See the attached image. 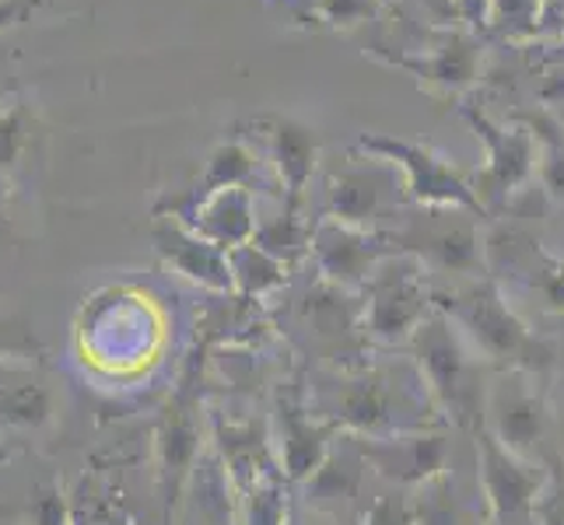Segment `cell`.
I'll return each mask as SVG.
<instances>
[{
    "label": "cell",
    "mask_w": 564,
    "mask_h": 525,
    "mask_svg": "<svg viewBox=\"0 0 564 525\" xmlns=\"http://www.w3.org/2000/svg\"><path fill=\"white\" fill-rule=\"evenodd\" d=\"M302 396L313 417L355 438L449 431L414 358H372L347 372L319 368Z\"/></svg>",
    "instance_id": "1"
},
{
    "label": "cell",
    "mask_w": 564,
    "mask_h": 525,
    "mask_svg": "<svg viewBox=\"0 0 564 525\" xmlns=\"http://www.w3.org/2000/svg\"><path fill=\"white\" fill-rule=\"evenodd\" d=\"M435 308L459 326V333L495 372H530L540 379L554 368V347L522 322L495 277L435 291Z\"/></svg>",
    "instance_id": "2"
},
{
    "label": "cell",
    "mask_w": 564,
    "mask_h": 525,
    "mask_svg": "<svg viewBox=\"0 0 564 525\" xmlns=\"http://www.w3.org/2000/svg\"><path fill=\"white\" fill-rule=\"evenodd\" d=\"M424 385L432 389L442 417L456 431L474 435L484 427V400H488V382L495 368L484 361L459 333V326L435 308L421 322L414 340L406 343Z\"/></svg>",
    "instance_id": "3"
},
{
    "label": "cell",
    "mask_w": 564,
    "mask_h": 525,
    "mask_svg": "<svg viewBox=\"0 0 564 525\" xmlns=\"http://www.w3.org/2000/svg\"><path fill=\"white\" fill-rule=\"evenodd\" d=\"M291 340H295L308 358H316L319 368H361L372 361V343L365 337V302L361 291L337 287L323 277L308 284L299 302L291 305Z\"/></svg>",
    "instance_id": "4"
},
{
    "label": "cell",
    "mask_w": 564,
    "mask_h": 525,
    "mask_svg": "<svg viewBox=\"0 0 564 525\" xmlns=\"http://www.w3.org/2000/svg\"><path fill=\"white\" fill-rule=\"evenodd\" d=\"M365 302V337L372 347H406L421 322L435 313V287L427 284L421 260L397 252L376 266V274L361 287Z\"/></svg>",
    "instance_id": "5"
},
{
    "label": "cell",
    "mask_w": 564,
    "mask_h": 525,
    "mask_svg": "<svg viewBox=\"0 0 564 525\" xmlns=\"http://www.w3.org/2000/svg\"><path fill=\"white\" fill-rule=\"evenodd\" d=\"M477 218L480 214L463 207H421L411 218H403L397 231H389V242L406 256L421 260L427 274L435 270V274L477 281L488 277Z\"/></svg>",
    "instance_id": "6"
},
{
    "label": "cell",
    "mask_w": 564,
    "mask_h": 525,
    "mask_svg": "<svg viewBox=\"0 0 564 525\" xmlns=\"http://www.w3.org/2000/svg\"><path fill=\"white\" fill-rule=\"evenodd\" d=\"M474 438V470L484 504H488V522L491 525H536V504L540 494L547 491L551 470L540 462H530L480 427L470 435Z\"/></svg>",
    "instance_id": "7"
},
{
    "label": "cell",
    "mask_w": 564,
    "mask_h": 525,
    "mask_svg": "<svg viewBox=\"0 0 564 525\" xmlns=\"http://www.w3.org/2000/svg\"><path fill=\"white\" fill-rule=\"evenodd\" d=\"M484 427L509 452L547 466V431L551 411L547 396L530 372H495L484 400Z\"/></svg>",
    "instance_id": "8"
},
{
    "label": "cell",
    "mask_w": 564,
    "mask_h": 525,
    "mask_svg": "<svg viewBox=\"0 0 564 525\" xmlns=\"http://www.w3.org/2000/svg\"><path fill=\"white\" fill-rule=\"evenodd\" d=\"M337 165L326 179V214L355 228H368L389 214H397V207L406 200L403 172L379 154H365Z\"/></svg>",
    "instance_id": "9"
},
{
    "label": "cell",
    "mask_w": 564,
    "mask_h": 525,
    "mask_svg": "<svg viewBox=\"0 0 564 525\" xmlns=\"http://www.w3.org/2000/svg\"><path fill=\"white\" fill-rule=\"evenodd\" d=\"M355 151L379 154V158L393 162L403 172L406 200L411 204H417V207H463V210H474L484 218V207L474 197L470 183H466L463 175L427 144L386 138V133H365V138H358Z\"/></svg>",
    "instance_id": "10"
},
{
    "label": "cell",
    "mask_w": 564,
    "mask_h": 525,
    "mask_svg": "<svg viewBox=\"0 0 564 525\" xmlns=\"http://www.w3.org/2000/svg\"><path fill=\"white\" fill-rule=\"evenodd\" d=\"M397 252L400 249L382 231L355 228L334 218H319L313 228V242H308V256L316 260L319 277L347 291H361L376 274V266Z\"/></svg>",
    "instance_id": "11"
},
{
    "label": "cell",
    "mask_w": 564,
    "mask_h": 525,
    "mask_svg": "<svg viewBox=\"0 0 564 525\" xmlns=\"http://www.w3.org/2000/svg\"><path fill=\"white\" fill-rule=\"evenodd\" d=\"M477 130V138L488 144V165L474 175V197L480 200L484 214L498 210L505 200L519 193L536 172V141L530 127H498L488 116L466 112Z\"/></svg>",
    "instance_id": "12"
},
{
    "label": "cell",
    "mask_w": 564,
    "mask_h": 525,
    "mask_svg": "<svg viewBox=\"0 0 564 525\" xmlns=\"http://www.w3.org/2000/svg\"><path fill=\"white\" fill-rule=\"evenodd\" d=\"M488 274L512 277L543 313H564V260H554L527 231L498 228L484 239Z\"/></svg>",
    "instance_id": "13"
},
{
    "label": "cell",
    "mask_w": 564,
    "mask_h": 525,
    "mask_svg": "<svg viewBox=\"0 0 564 525\" xmlns=\"http://www.w3.org/2000/svg\"><path fill=\"white\" fill-rule=\"evenodd\" d=\"M337 427L313 417L305 406V396L295 389H284L278 396V414H274V449H278V470L291 483L302 488L308 477L319 473L329 449L337 441Z\"/></svg>",
    "instance_id": "14"
},
{
    "label": "cell",
    "mask_w": 564,
    "mask_h": 525,
    "mask_svg": "<svg viewBox=\"0 0 564 525\" xmlns=\"http://www.w3.org/2000/svg\"><path fill=\"white\" fill-rule=\"evenodd\" d=\"M355 438V435H351ZM376 477L400 491H417L421 483L453 470V441L445 431H417L397 438H355Z\"/></svg>",
    "instance_id": "15"
},
{
    "label": "cell",
    "mask_w": 564,
    "mask_h": 525,
    "mask_svg": "<svg viewBox=\"0 0 564 525\" xmlns=\"http://www.w3.org/2000/svg\"><path fill=\"white\" fill-rule=\"evenodd\" d=\"M365 473H372V470H368L358 441L340 431L326 462L319 466V473L308 477L302 488H291V491H299L295 497L305 504V508H313L316 515H323L329 522H340L358 504Z\"/></svg>",
    "instance_id": "16"
},
{
    "label": "cell",
    "mask_w": 564,
    "mask_h": 525,
    "mask_svg": "<svg viewBox=\"0 0 564 525\" xmlns=\"http://www.w3.org/2000/svg\"><path fill=\"white\" fill-rule=\"evenodd\" d=\"M417 525H491L480 483H466L459 470H445L442 477L421 483L411 491Z\"/></svg>",
    "instance_id": "17"
},
{
    "label": "cell",
    "mask_w": 564,
    "mask_h": 525,
    "mask_svg": "<svg viewBox=\"0 0 564 525\" xmlns=\"http://www.w3.org/2000/svg\"><path fill=\"white\" fill-rule=\"evenodd\" d=\"M267 127V141H270V158L278 165V175L288 189V210L295 214L302 204V193L313 183L316 158H319V141L316 130H308L299 120H288V116H274V120H263Z\"/></svg>",
    "instance_id": "18"
},
{
    "label": "cell",
    "mask_w": 564,
    "mask_h": 525,
    "mask_svg": "<svg viewBox=\"0 0 564 525\" xmlns=\"http://www.w3.org/2000/svg\"><path fill=\"white\" fill-rule=\"evenodd\" d=\"M197 228L207 242L218 249H236L246 245L257 236V210H252V197L246 186H225V189H210L204 207L197 210Z\"/></svg>",
    "instance_id": "19"
},
{
    "label": "cell",
    "mask_w": 564,
    "mask_h": 525,
    "mask_svg": "<svg viewBox=\"0 0 564 525\" xmlns=\"http://www.w3.org/2000/svg\"><path fill=\"white\" fill-rule=\"evenodd\" d=\"M393 67H403L417 74L421 81L427 85H442V88H463L474 81L477 64H480V50L474 39L466 35H449L445 43L432 53L417 61V56H386Z\"/></svg>",
    "instance_id": "20"
},
{
    "label": "cell",
    "mask_w": 564,
    "mask_h": 525,
    "mask_svg": "<svg viewBox=\"0 0 564 525\" xmlns=\"http://www.w3.org/2000/svg\"><path fill=\"white\" fill-rule=\"evenodd\" d=\"M162 249L169 252V260L176 263L183 274L197 277L210 287H231V266H228V252H221L214 242H207L204 236H186L180 228H169L159 236Z\"/></svg>",
    "instance_id": "21"
},
{
    "label": "cell",
    "mask_w": 564,
    "mask_h": 525,
    "mask_svg": "<svg viewBox=\"0 0 564 525\" xmlns=\"http://www.w3.org/2000/svg\"><path fill=\"white\" fill-rule=\"evenodd\" d=\"M228 266H231V281H236L246 295H270L288 284L291 266L274 260L270 252H263L257 242H246L228 249Z\"/></svg>",
    "instance_id": "22"
},
{
    "label": "cell",
    "mask_w": 564,
    "mask_h": 525,
    "mask_svg": "<svg viewBox=\"0 0 564 525\" xmlns=\"http://www.w3.org/2000/svg\"><path fill=\"white\" fill-rule=\"evenodd\" d=\"M527 123H530L533 141L540 144V151H536L540 183H543V189L551 193V197L564 200V133H561V123L551 120L547 112L527 116Z\"/></svg>",
    "instance_id": "23"
},
{
    "label": "cell",
    "mask_w": 564,
    "mask_h": 525,
    "mask_svg": "<svg viewBox=\"0 0 564 525\" xmlns=\"http://www.w3.org/2000/svg\"><path fill=\"white\" fill-rule=\"evenodd\" d=\"M291 483L281 473H270L246 488V525H288Z\"/></svg>",
    "instance_id": "24"
},
{
    "label": "cell",
    "mask_w": 564,
    "mask_h": 525,
    "mask_svg": "<svg viewBox=\"0 0 564 525\" xmlns=\"http://www.w3.org/2000/svg\"><path fill=\"white\" fill-rule=\"evenodd\" d=\"M257 168V158H252V151L246 144H221L214 151L210 158V172H207V186L210 189H225V186H246V179ZM207 189V193H210Z\"/></svg>",
    "instance_id": "25"
},
{
    "label": "cell",
    "mask_w": 564,
    "mask_h": 525,
    "mask_svg": "<svg viewBox=\"0 0 564 525\" xmlns=\"http://www.w3.org/2000/svg\"><path fill=\"white\" fill-rule=\"evenodd\" d=\"M361 525H417L411 494H382L365 508Z\"/></svg>",
    "instance_id": "26"
},
{
    "label": "cell",
    "mask_w": 564,
    "mask_h": 525,
    "mask_svg": "<svg viewBox=\"0 0 564 525\" xmlns=\"http://www.w3.org/2000/svg\"><path fill=\"white\" fill-rule=\"evenodd\" d=\"M379 0H316V11L334 25H361L376 14Z\"/></svg>",
    "instance_id": "27"
},
{
    "label": "cell",
    "mask_w": 564,
    "mask_h": 525,
    "mask_svg": "<svg viewBox=\"0 0 564 525\" xmlns=\"http://www.w3.org/2000/svg\"><path fill=\"white\" fill-rule=\"evenodd\" d=\"M25 106L0 112V165H11L25 144Z\"/></svg>",
    "instance_id": "28"
},
{
    "label": "cell",
    "mask_w": 564,
    "mask_h": 525,
    "mask_svg": "<svg viewBox=\"0 0 564 525\" xmlns=\"http://www.w3.org/2000/svg\"><path fill=\"white\" fill-rule=\"evenodd\" d=\"M536 525H564V477L561 473H551L547 491L540 494Z\"/></svg>",
    "instance_id": "29"
},
{
    "label": "cell",
    "mask_w": 564,
    "mask_h": 525,
    "mask_svg": "<svg viewBox=\"0 0 564 525\" xmlns=\"http://www.w3.org/2000/svg\"><path fill=\"white\" fill-rule=\"evenodd\" d=\"M288 525H340V522H329L323 515H316L313 508H305L299 497H291V512H288Z\"/></svg>",
    "instance_id": "30"
},
{
    "label": "cell",
    "mask_w": 564,
    "mask_h": 525,
    "mask_svg": "<svg viewBox=\"0 0 564 525\" xmlns=\"http://www.w3.org/2000/svg\"><path fill=\"white\" fill-rule=\"evenodd\" d=\"M488 4H491V0H453V8L463 18H470L474 25H480V18H484V11H488Z\"/></svg>",
    "instance_id": "31"
}]
</instances>
